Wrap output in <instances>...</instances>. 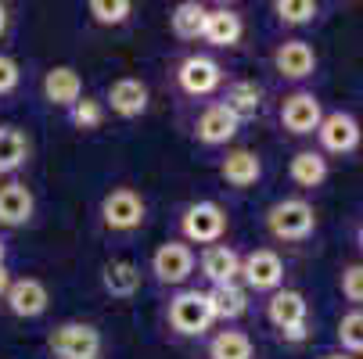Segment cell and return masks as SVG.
Segmentation results:
<instances>
[{
  "instance_id": "obj_1",
  "label": "cell",
  "mask_w": 363,
  "mask_h": 359,
  "mask_svg": "<svg viewBox=\"0 0 363 359\" xmlns=\"http://www.w3.org/2000/svg\"><path fill=\"white\" fill-rule=\"evenodd\" d=\"M267 227L277 241H302L313 234L317 227V212L309 201H298V198H284L277 201L274 209L267 212Z\"/></svg>"
},
{
  "instance_id": "obj_2",
  "label": "cell",
  "mask_w": 363,
  "mask_h": 359,
  "mask_svg": "<svg viewBox=\"0 0 363 359\" xmlns=\"http://www.w3.org/2000/svg\"><path fill=\"white\" fill-rule=\"evenodd\" d=\"M101 220H105L108 230H137L144 223V201L137 190L130 187H116L112 194H105V201H101Z\"/></svg>"
},
{
  "instance_id": "obj_3",
  "label": "cell",
  "mask_w": 363,
  "mask_h": 359,
  "mask_svg": "<svg viewBox=\"0 0 363 359\" xmlns=\"http://www.w3.org/2000/svg\"><path fill=\"white\" fill-rule=\"evenodd\" d=\"M267 317L288 341L306 338V298L298 291H277L267 305Z\"/></svg>"
},
{
  "instance_id": "obj_4",
  "label": "cell",
  "mask_w": 363,
  "mask_h": 359,
  "mask_svg": "<svg viewBox=\"0 0 363 359\" xmlns=\"http://www.w3.org/2000/svg\"><path fill=\"white\" fill-rule=\"evenodd\" d=\"M227 230V212L216 201H198L184 212V237L198 244H216Z\"/></svg>"
},
{
  "instance_id": "obj_5",
  "label": "cell",
  "mask_w": 363,
  "mask_h": 359,
  "mask_svg": "<svg viewBox=\"0 0 363 359\" xmlns=\"http://www.w3.org/2000/svg\"><path fill=\"white\" fill-rule=\"evenodd\" d=\"M50 352L62 359H94L101 352V334L90 324H62L50 334Z\"/></svg>"
},
{
  "instance_id": "obj_6",
  "label": "cell",
  "mask_w": 363,
  "mask_h": 359,
  "mask_svg": "<svg viewBox=\"0 0 363 359\" xmlns=\"http://www.w3.org/2000/svg\"><path fill=\"white\" fill-rule=\"evenodd\" d=\"M169 324L180 334H201L205 327L213 324V309H209V298L201 291H184L169 302Z\"/></svg>"
},
{
  "instance_id": "obj_7",
  "label": "cell",
  "mask_w": 363,
  "mask_h": 359,
  "mask_svg": "<svg viewBox=\"0 0 363 359\" xmlns=\"http://www.w3.org/2000/svg\"><path fill=\"white\" fill-rule=\"evenodd\" d=\"M241 277H245V284L255 287V291H274V287H281V280H284V263H281L277 251L259 248V251H252L248 259L241 263Z\"/></svg>"
},
{
  "instance_id": "obj_8",
  "label": "cell",
  "mask_w": 363,
  "mask_h": 359,
  "mask_svg": "<svg viewBox=\"0 0 363 359\" xmlns=\"http://www.w3.org/2000/svg\"><path fill=\"white\" fill-rule=\"evenodd\" d=\"M151 270L155 277H159L162 284H184L194 270V251L180 241H166L159 251H155V259H151Z\"/></svg>"
},
{
  "instance_id": "obj_9",
  "label": "cell",
  "mask_w": 363,
  "mask_h": 359,
  "mask_svg": "<svg viewBox=\"0 0 363 359\" xmlns=\"http://www.w3.org/2000/svg\"><path fill=\"white\" fill-rule=\"evenodd\" d=\"M180 86L191 93V97H205V93H213L220 83H223V69L213 62V58H205V55H191L180 72H177Z\"/></svg>"
},
{
  "instance_id": "obj_10",
  "label": "cell",
  "mask_w": 363,
  "mask_h": 359,
  "mask_svg": "<svg viewBox=\"0 0 363 359\" xmlns=\"http://www.w3.org/2000/svg\"><path fill=\"white\" fill-rule=\"evenodd\" d=\"M4 302H8V309H11L15 317L33 320V317L47 313L50 295H47V287H43L36 277H22V280H11V287H8Z\"/></svg>"
},
{
  "instance_id": "obj_11",
  "label": "cell",
  "mask_w": 363,
  "mask_h": 359,
  "mask_svg": "<svg viewBox=\"0 0 363 359\" xmlns=\"http://www.w3.org/2000/svg\"><path fill=\"white\" fill-rule=\"evenodd\" d=\"M317 133H320V144L328 151H335V155H349V151H356V144H359V122L345 112L324 115Z\"/></svg>"
},
{
  "instance_id": "obj_12",
  "label": "cell",
  "mask_w": 363,
  "mask_h": 359,
  "mask_svg": "<svg viewBox=\"0 0 363 359\" xmlns=\"http://www.w3.org/2000/svg\"><path fill=\"white\" fill-rule=\"evenodd\" d=\"M320 119H324V112H320V101L313 97V93H291L288 101H284V108H281V122H284V130H291V133H313L317 126H320Z\"/></svg>"
},
{
  "instance_id": "obj_13",
  "label": "cell",
  "mask_w": 363,
  "mask_h": 359,
  "mask_svg": "<svg viewBox=\"0 0 363 359\" xmlns=\"http://www.w3.org/2000/svg\"><path fill=\"white\" fill-rule=\"evenodd\" d=\"M238 130H241V119L227 105H209V108L201 112V119H198V140L209 144V147L227 144Z\"/></svg>"
},
{
  "instance_id": "obj_14",
  "label": "cell",
  "mask_w": 363,
  "mask_h": 359,
  "mask_svg": "<svg viewBox=\"0 0 363 359\" xmlns=\"http://www.w3.org/2000/svg\"><path fill=\"white\" fill-rule=\"evenodd\" d=\"M274 65H277V72L284 79H306V76H313L317 55H313V47H309L306 40H288V43L277 47Z\"/></svg>"
},
{
  "instance_id": "obj_15",
  "label": "cell",
  "mask_w": 363,
  "mask_h": 359,
  "mask_svg": "<svg viewBox=\"0 0 363 359\" xmlns=\"http://www.w3.org/2000/svg\"><path fill=\"white\" fill-rule=\"evenodd\" d=\"M43 97L50 101V105H58V108H72L76 101L83 97V79L76 69L69 65H58V69H50L43 76Z\"/></svg>"
},
{
  "instance_id": "obj_16",
  "label": "cell",
  "mask_w": 363,
  "mask_h": 359,
  "mask_svg": "<svg viewBox=\"0 0 363 359\" xmlns=\"http://www.w3.org/2000/svg\"><path fill=\"white\" fill-rule=\"evenodd\" d=\"M33 209H36V201H33V190L18 180L4 183L0 187V223L4 227H22L33 220Z\"/></svg>"
},
{
  "instance_id": "obj_17",
  "label": "cell",
  "mask_w": 363,
  "mask_h": 359,
  "mask_svg": "<svg viewBox=\"0 0 363 359\" xmlns=\"http://www.w3.org/2000/svg\"><path fill=\"white\" fill-rule=\"evenodd\" d=\"M201 273L213 280V287L220 284H234L238 273H241V259H238V251L227 248V244H209L201 255Z\"/></svg>"
},
{
  "instance_id": "obj_18",
  "label": "cell",
  "mask_w": 363,
  "mask_h": 359,
  "mask_svg": "<svg viewBox=\"0 0 363 359\" xmlns=\"http://www.w3.org/2000/svg\"><path fill=\"white\" fill-rule=\"evenodd\" d=\"M108 105H112L116 115L133 119L147 108V86L140 79H116L112 90H108Z\"/></svg>"
},
{
  "instance_id": "obj_19",
  "label": "cell",
  "mask_w": 363,
  "mask_h": 359,
  "mask_svg": "<svg viewBox=\"0 0 363 359\" xmlns=\"http://www.w3.org/2000/svg\"><path fill=\"white\" fill-rule=\"evenodd\" d=\"M201 36L209 40L213 47H234L241 40V15L230 11V8H216L205 15V29Z\"/></svg>"
},
{
  "instance_id": "obj_20",
  "label": "cell",
  "mask_w": 363,
  "mask_h": 359,
  "mask_svg": "<svg viewBox=\"0 0 363 359\" xmlns=\"http://www.w3.org/2000/svg\"><path fill=\"white\" fill-rule=\"evenodd\" d=\"M29 159V137L18 126H0V176L22 169Z\"/></svg>"
},
{
  "instance_id": "obj_21",
  "label": "cell",
  "mask_w": 363,
  "mask_h": 359,
  "mask_svg": "<svg viewBox=\"0 0 363 359\" xmlns=\"http://www.w3.org/2000/svg\"><path fill=\"white\" fill-rule=\"evenodd\" d=\"M205 298H209L213 320H238V317L248 309V295H245V287H238V284H220V287H213Z\"/></svg>"
},
{
  "instance_id": "obj_22",
  "label": "cell",
  "mask_w": 363,
  "mask_h": 359,
  "mask_svg": "<svg viewBox=\"0 0 363 359\" xmlns=\"http://www.w3.org/2000/svg\"><path fill=\"white\" fill-rule=\"evenodd\" d=\"M220 173L234 187H252L259 180V173H263V166H259L255 151H230V155L223 159V166H220Z\"/></svg>"
},
{
  "instance_id": "obj_23",
  "label": "cell",
  "mask_w": 363,
  "mask_h": 359,
  "mask_svg": "<svg viewBox=\"0 0 363 359\" xmlns=\"http://www.w3.org/2000/svg\"><path fill=\"white\" fill-rule=\"evenodd\" d=\"M101 280H105V291L116 295V298H130L137 287H140V270L126 259H116L105 266V273H101Z\"/></svg>"
},
{
  "instance_id": "obj_24",
  "label": "cell",
  "mask_w": 363,
  "mask_h": 359,
  "mask_svg": "<svg viewBox=\"0 0 363 359\" xmlns=\"http://www.w3.org/2000/svg\"><path fill=\"white\" fill-rule=\"evenodd\" d=\"M223 105L238 119H252L259 112V105H263V90H259L255 83H248V79H238V83L227 86V101H223Z\"/></svg>"
},
{
  "instance_id": "obj_25",
  "label": "cell",
  "mask_w": 363,
  "mask_h": 359,
  "mask_svg": "<svg viewBox=\"0 0 363 359\" xmlns=\"http://www.w3.org/2000/svg\"><path fill=\"white\" fill-rule=\"evenodd\" d=\"M205 15H209V11H205L198 0H184V4H177L173 15H169L173 33H177L180 40H198L201 29H205Z\"/></svg>"
},
{
  "instance_id": "obj_26",
  "label": "cell",
  "mask_w": 363,
  "mask_h": 359,
  "mask_svg": "<svg viewBox=\"0 0 363 359\" xmlns=\"http://www.w3.org/2000/svg\"><path fill=\"white\" fill-rule=\"evenodd\" d=\"M328 176V162L317 155V151H298L291 159V180L298 187H320Z\"/></svg>"
},
{
  "instance_id": "obj_27",
  "label": "cell",
  "mask_w": 363,
  "mask_h": 359,
  "mask_svg": "<svg viewBox=\"0 0 363 359\" xmlns=\"http://www.w3.org/2000/svg\"><path fill=\"white\" fill-rule=\"evenodd\" d=\"M209 359H252V341L241 331H223L209 345Z\"/></svg>"
},
{
  "instance_id": "obj_28",
  "label": "cell",
  "mask_w": 363,
  "mask_h": 359,
  "mask_svg": "<svg viewBox=\"0 0 363 359\" xmlns=\"http://www.w3.org/2000/svg\"><path fill=\"white\" fill-rule=\"evenodd\" d=\"M130 11H133L130 0H90V15L101 25H119L130 18Z\"/></svg>"
},
{
  "instance_id": "obj_29",
  "label": "cell",
  "mask_w": 363,
  "mask_h": 359,
  "mask_svg": "<svg viewBox=\"0 0 363 359\" xmlns=\"http://www.w3.org/2000/svg\"><path fill=\"white\" fill-rule=\"evenodd\" d=\"M274 11L288 25H302V22H313L317 18V4H313V0H277Z\"/></svg>"
},
{
  "instance_id": "obj_30",
  "label": "cell",
  "mask_w": 363,
  "mask_h": 359,
  "mask_svg": "<svg viewBox=\"0 0 363 359\" xmlns=\"http://www.w3.org/2000/svg\"><path fill=\"white\" fill-rule=\"evenodd\" d=\"M69 119H72L76 130H97L101 119H105V108H101V101L83 97V101H76V105L69 108Z\"/></svg>"
},
{
  "instance_id": "obj_31",
  "label": "cell",
  "mask_w": 363,
  "mask_h": 359,
  "mask_svg": "<svg viewBox=\"0 0 363 359\" xmlns=\"http://www.w3.org/2000/svg\"><path fill=\"white\" fill-rule=\"evenodd\" d=\"M338 341L349 348V352H363V309H352L342 317L338 324Z\"/></svg>"
},
{
  "instance_id": "obj_32",
  "label": "cell",
  "mask_w": 363,
  "mask_h": 359,
  "mask_svg": "<svg viewBox=\"0 0 363 359\" xmlns=\"http://www.w3.org/2000/svg\"><path fill=\"white\" fill-rule=\"evenodd\" d=\"M342 295L349 302L363 305V266L359 263L356 266H345V273H342Z\"/></svg>"
},
{
  "instance_id": "obj_33",
  "label": "cell",
  "mask_w": 363,
  "mask_h": 359,
  "mask_svg": "<svg viewBox=\"0 0 363 359\" xmlns=\"http://www.w3.org/2000/svg\"><path fill=\"white\" fill-rule=\"evenodd\" d=\"M18 79H22L18 62H15V58H8V55H0V97L11 93V90L18 86Z\"/></svg>"
},
{
  "instance_id": "obj_34",
  "label": "cell",
  "mask_w": 363,
  "mask_h": 359,
  "mask_svg": "<svg viewBox=\"0 0 363 359\" xmlns=\"http://www.w3.org/2000/svg\"><path fill=\"white\" fill-rule=\"evenodd\" d=\"M8 287H11V273H8L4 266H0V298L8 295Z\"/></svg>"
},
{
  "instance_id": "obj_35",
  "label": "cell",
  "mask_w": 363,
  "mask_h": 359,
  "mask_svg": "<svg viewBox=\"0 0 363 359\" xmlns=\"http://www.w3.org/2000/svg\"><path fill=\"white\" fill-rule=\"evenodd\" d=\"M4 29H8V8L0 4V36H4Z\"/></svg>"
},
{
  "instance_id": "obj_36",
  "label": "cell",
  "mask_w": 363,
  "mask_h": 359,
  "mask_svg": "<svg viewBox=\"0 0 363 359\" xmlns=\"http://www.w3.org/2000/svg\"><path fill=\"white\" fill-rule=\"evenodd\" d=\"M0 266H4V241H0Z\"/></svg>"
},
{
  "instance_id": "obj_37",
  "label": "cell",
  "mask_w": 363,
  "mask_h": 359,
  "mask_svg": "<svg viewBox=\"0 0 363 359\" xmlns=\"http://www.w3.org/2000/svg\"><path fill=\"white\" fill-rule=\"evenodd\" d=\"M359 244H363V227H359Z\"/></svg>"
},
{
  "instance_id": "obj_38",
  "label": "cell",
  "mask_w": 363,
  "mask_h": 359,
  "mask_svg": "<svg viewBox=\"0 0 363 359\" xmlns=\"http://www.w3.org/2000/svg\"><path fill=\"white\" fill-rule=\"evenodd\" d=\"M328 359H345V355H328Z\"/></svg>"
}]
</instances>
